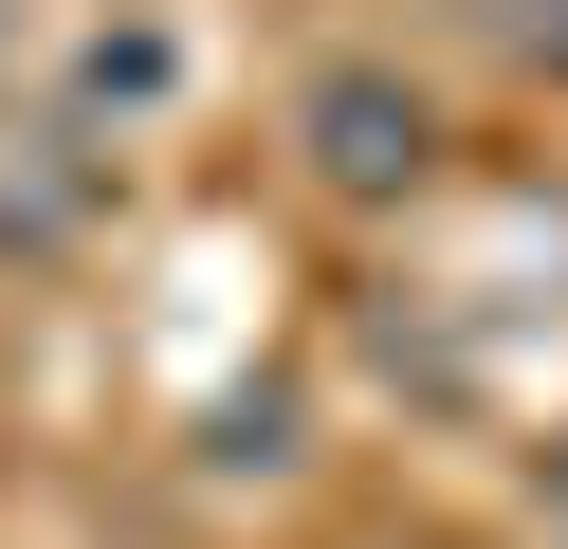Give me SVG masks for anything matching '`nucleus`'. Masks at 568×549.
Masks as SVG:
<instances>
[{
    "instance_id": "obj_3",
    "label": "nucleus",
    "mask_w": 568,
    "mask_h": 549,
    "mask_svg": "<svg viewBox=\"0 0 568 549\" xmlns=\"http://www.w3.org/2000/svg\"><path fill=\"white\" fill-rule=\"evenodd\" d=\"M0 55H19V0H0Z\"/></svg>"
},
{
    "instance_id": "obj_1",
    "label": "nucleus",
    "mask_w": 568,
    "mask_h": 549,
    "mask_svg": "<svg viewBox=\"0 0 568 549\" xmlns=\"http://www.w3.org/2000/svg\"><path fill=\"white\" fill-rule=\"evenodd\" d=\"M294 146H312L331 202H422V183H440V92L385 73V55H331V73L294 92Z\"/></svg>"
},
{
    "instance_id": "obj_2",
    "label": "nucleus",
    "mask_w": 568,
    "mask_h": 549,
    "mask_svg": "<svg viewBox=\"0 0 568 549\" xmlns=\"http://www.w3.org/2000/svg\"><path fill=\"white\" fill-rule=\"evenodd\" d=\"M458 37H477V55H514V73H550V92H568V0H458Z\"/></svg>"
}]
</instances>
